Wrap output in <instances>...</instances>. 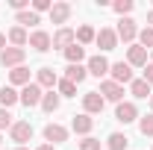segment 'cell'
Masks as SVG:
<instances>
[{
  "instance_id": "cell-1",
  "label": "cell",
  "mask_w": 153,
  "mask_h": 150,
  "mask_svg": "<svg viewBox=\"0 0 153 150\" xmlns=\"http://www.w3.org/2000/svg\"><path fill=\"white\" fill-rule=\"evenodd\" d=\"M41 135H44V144H53V147H59V144H65V141H68L71 130H68V127H62V124H56V121H50V124H44Z\"/></svg>"
},
{
  "instance_id": "cell-2",
  "label": "cell",
  "mask_w": 153,
  "mask_h": 150,
  "mask_svg": "<svg viewBox=\"0 0 153 150\" xmlns=\"http://www.w3.org/2000/svg\"><path fill=\"white\" fill-rule=\"evenodd\" d=\"M33 124L30 121H15L12 130H9V138L15 141V147H27V141H33Z\"/></svg>"
},
{
  "instance_id": "cell-3",
  "label": "cell",
  "mask_w": 153,
  "mask_h": 150,
  "mask_svg": "<svg viewBox=\"0 0 153 150\" xmlns=\"http://www.w3.org/2000/svg\"><path fill=\"white\" fill-rule=\"evenodd\" d=\"M109 68H112V62L103 56V53H94V56L85 59V71L91 76H97V79H106L109 76Z\"/></svg>"
},
{
  "instance_id": "cell-4",
  "label": "cell",
  "mask_w": 153,
  "mask_h": 150,
  "mask_svg": "<svg viewBox=\"0 0 153 150\" xmlns=\"http://www.w3.org/2000/svg\"><path fill=\"white\" fill-rule=\"evenodd\" d=\"M21 106H27V109H33V106H41V97H44V88L38 85L36 79L30 82V85H24L21 88Z\"/></svg>"
},
{
  "instance_id": "cell-5",
  "label": "cell",
  "mask_w": 153,
  "mask_h": 150,
  "mask_svg": "<svg viewBox=\"0 0 153 150\" xmlns=\"http://www.w3.org/2000/svg\"><path fill=\"white\" fill-rule=\"evenodd\" d=\"M115 36H118V41H124L127 47L135 44V38H138V27H135V21L133 18H121V21H118V27H115Z\"/></svg>"
},
{
  "instance_id": "cell-6",
  "label": "cell",
  "mask_w": 153,
  "mask_h": 150,
  "mask_svg": "<svg viewBox=\"0 0 153 150\" xmlns=\"http://www.w3.org/2000/svg\"><path fill=\"white\" fill-rule=\"evenodd\" d=\"M109 79L118 82V85H130L135 76H133V68L127 65V59H121V62H112V68H109Z\"/></svg>"
},
{
  "instance_id": "cell-7",
  "label": "cell",
  "mask_w": 153,
  "mask_h": 150,
  "mask_svg": "<svg viewBox=\"0 0 153 150\" xmlns=\"http://www.w3.org/2000/svg\"><path fill=\"white\" fill-rule=\"evenodd\" d=\"M97 91L103 94V100H109V103H115V106H118V103H124V85L112 82L109 76H106V79H100V88H97Z\"/></svg>"
},
{
  "instance_id": "cell-8",
  "label": "cell",
  "mask_w": 153,
  "mask_h": 150,
  "mask_svg": "<svg viewBox=\"0 0 153 150\" xmlns=\"http://www.w3.org/2000/svg\"><path fill=\"white\" fill-rule=\"evenodd\" d=\"M27 44H30L36 53H47V50H53V36H50L47 30H33Z\"/></svg>"
},
{
  "instance_id": "cell-9",
  "label": "cell",
  "mask_w": 153,
  "mask_h": 150,
  "mask_svg": "<svg viewBox=\"0 0 153 150\" xmlns=\"http://www.w3.org/2000/svg\"><path fill=\"white\" fill-rule=\"evenodd\" d=\"M24 59H27V50H24V47H6V50L0 53V65H3L6 71H12V68H21V65H24Z\"/></svg>"
},
{
  "instance_id": "cell-10",
  "label": "cell",
  "mask_w": 153,
  "mask_h": 150,
  "mask_svg": "<svg viewBox=\"0 0 153 150\" xmlns=\"http://www.w3.org/2000/svg\"><path fill=\"white\" fill-rule=\"evenodd\" d=\"M115 121L118 124H133V121H138V106H135L133 100H124V103H118L115 106Z\"/></svg>"
},
{
  "instance_id": "cell-11",
  "label": "cell",
  "mask_w": 153,
  "mask_h": 150,
  "mask_svg": "<svg viewBox=\"0 0 153 150\" xmlns=\"http://www.w3.org/2000/svg\"><path fill=\"white\" fill-rule=\"evenodd\" d=\"M36 82L44 88V91H53V88H56V82H59L56 68H50V65H41V68L36 71Z\"/></svg>"
},
{
  "instance_id": "cell-12",
  "label": "cell",
  "mask_w": 153,
  "mask_h": 150,
  "mask_svg": "<svg viewBox=\"0 0 153 150\" xmlns=\"http://www.w3.org/2000/svg\"><path fill=\"white\" fill-rule=\"evenodd\" d=\"M94 44L100 47V53H109V50H115V47H118V36H115V30H112V27H100V30H97Z\"/></svg>"
},
{
  "instance_id": "cell-13",
  "label": "cell",
  "mask_w": 153,
  "mask_h": 150,
  "mask_svg": "<svg viewBox=\"0 0 153 150\" xmlns=\"http://www.w3.org/2000/svg\"><path fill=\"white\" fill-rule=\"evenodd\" d=\"M103 106H106V100H103L100 91H85L82 94V112L85 115H100Z\"/></svg>"
},
{
  "instance_id": "cell-14",
  "label": "cell",
  "mask_w": 153,
  "mask_h": 150,
  "mask_svg": "<svg viewBox=\"0 0 153 150\" xmlns=\"http://www.w3.org/2000/svg\"><path fill=\"white\" fill-rule=\"evenodd\" d=\"M71 15H74V6H71V3H65V0H56V3H53V9H50V21L59 24V27H65Z\"/></svg>"
},
{
  "instance_id": "cell-15",
  "label": "cell",
  "mask_w": 153,
  "mask_h": 150,
  "mask_svg": "<svg viewBox=\"0 0 153 150\" xmlns=\"http://www.w3.org/2000/svg\"><path fill=\"white\" fill-rule=\"evenodd\" d=\"M71 130L76 132V135H91V130H94V118L91 115H85V112H79V115H74L71 118Z\"/></svg>"
},
{
  "instance_id": "cell-16",
  "label": "cell",
  "mask_w": 153,
  "mask_h": 150,
  "mask_svg": "<svg viewBox=\"0 0 153 150\" xmlns=\"http://www.w3.org/2000/svg\"><path fill=\"white\" fill-rule=\"evenodd\" d=\"M127 65H130V68H144V65H147V50H144L138 41L127 47Z\"/></svg>"
},
{
  "instance_id": "cell-17",
  "label": "cell",
  "mask_w": 153,
  "mask_h": 150,
  "mask_svg": "<svg viewBox=\"0 0 153 150\" xmlns=\"http://www.w3.org/2000/svg\"><path fill=\"white\" fill-rule=\"evenodd\" d=\"M74 41H76V30H71V27H59L56 33H53V47H56V50L71 47Z\"/></svg>"
},
{
  "instance_id": "cell-18",
  "label": "cell",
  "mask_w": 153,
  "mask_h": 150,
  "mask_svg": "<svg viewBox=\"0 0 153 150\" xmlns=\"http://www.w3.org/2000/svg\"><path fill=\"white\" fill-rule=\"evenodd\" d=\"M30 82H33V79H30V68H27V65L9 71V85H12V88H24V85H30Z\"/></svg>"
},
{
  "instance_id": "cell-19",
  "label": "cell",
  "mask_w": 153,
  "mask_h": 150,
  "mask_svg": "<svg viewBox=\"0 0 153 150\" xmlns=\"http://www.w3.org/2000/svg\"><path fill=\"white\" fill-rule=\"evenodd\" d=\"M6 41H9V47H27V41H30V30H24V27H12L9 33H6Z\"/></svg>"
},
{
  "instance_id": "cell-20",
  "label": "cell",
  "mask_w": 153,
  "mask_h": 150,
  "mask_svg": "<svg viewBox=\"0 0 153 150\" xmlns=\"http://www.w3.org/2000/svg\"><path fill=\"white\" fill-rule=\"evenodd\" d=\"M130 94H133L135 100H150V94H153V85H147L141 76H135L133 82H130Z\"/></svg>"
},
{
  "instance_id": "cell-21",
  "label": "cell",
  "mask_w": 153,
  "mask_h": 150,
  "mask_svg": "<svg viewBox=\"0 0 153 150\" xmlns=\"http://www.w3.org/2000/svg\"><path fill=\"white\" fill-rule=\"evenodd\" d=\"M62 106V97H59V91L53 88V91H44V97H41V112L44 115H53Z\"/></svg>"
},
{
  "instance_id": "cell-22",
  "label": "cell",
  "mask_w": 153,
  "mask_h": 150,
  "mask_svg": "<svg viewBox=\"0 0 153 150\" xmlns=\"http://www.w3.org/2000/svg\"><path fill=\"white\" fill-rule=\"evenodd\" d=\"M15 103H21L18 88H12V85H0V106H3V109H12Z\"/></svg>"
},
{
  "instance_id": "cell-23",
  "label": "cell",
  "mask_w": 153,
  "mask_h": 150,
  "mask_svg": "<svg viewBox=\"0 0 153 150\" xmlns=\"http://www.w3.org/2000/svg\"><path fill=\"white\" fill-rule=\"evenodd\" d=\"M62 53H65V59H68V65H82V62H85V47L76 44V41L71 44V47H65Z\"/></svg>"
},
{
  "instance_id": "cell-24",
  "label": "cell",
  "mask_w": 153,
  "mask_h": 150,
  "mask_svg": "<svg viewBox=\"0 0 153 150\" xmlns=\"http://www.w3.org/2000/svg\"><path fill=\"white\" fill-rule=\"evenodd\" d=\"M15 24H18V27H24V30H30V27L36 30L38 24H41V15H36L33 9H27V12H18V15H15Z\"/></svg>"
},
{
  "instance_id": "cell-25",
  "label": "cell",
  "mask_w": 153,
  "mask_h": 150,
  "mask_svg": "<svg viewBox=\"0 0 153 150\" xmlns=\"http://www.w3.org/2000/svg\"><path fill=\"white\" fill-rule=\"evenodd\" d=\"M94 38H97V30L91 27V24H79L76 27V44H94Z\"/></svg>"
},
{
  "instance_id": "cell-26",
  "label": "cell",
  "mask_w": 153,
  "mask_h": 150,
  "mask_svg": "<svg viewBox=\"0 0 153 150\" xmlns=\"http://www.w3.org/2000/svg\"><path fill=\"white\" fill-rule=\"evenodd\" d=\"M106 147H109V150H127V147H130L127 132H109V135H106Z\"/></svg>"
},
{
  "instance_id": "cell-27",
  "label": "cell",
  "mask_w": 153,
  "mask_h": 150,
  "mask_svg": "<svg viewBox=\"0 0 153 150\" xmlns=\"http://www.w3.org/2000/svg\"><path fill=\"white\" fill-rule=\"evenodd\" d=\"M85 76H88L85 65H68V68H65V79H71L74 85H79V82H82Z\"/></svg>"
},
{
  "instance_id": "cell-28",
  "label": "cell",
  "mask_w": 153,
  "mask_h": 150,
  "mask_svg": "<svg viewBox=\"0 0 153 150\" xmlns=\"http://www.w3.org/2000/svg\"><path fill=\"white\" fill-rule=\"evenodd\" d=\"M56 91H59V97H76V85L71 82V79L59 76V82H56Z\"/></svg>"
},
{
  "instance_id": "cell-29",
  "label": "cell",
  "mask_w": 153,
  "mask_h": 150,
  "mask_svg": "<svg viewBox=\"0 0 153 150\" xmlns=\"http://www.w3.org/2000/svg\"><path fill=\"white\" fill-rule=\"evenodd\" d=\"M138 132L144 138H153V112L150 115H138Z\"/></svg>"
},
{
  "instance_id": "cell-30",
  "label": "cell",
  "mask_w": 153,
  "mask_h": 150,
  "mask_svg": "<svg viewBox=\"0 0 153 150\" xmlns=\"http://www.w3.org/2000/svg\"><path fill=\"white\" fill-rule=\"evenodd\" d=\"M138 44L144 50H153V27H141L138 30Z\"/></svg>"
},
{
  "instance_id": "cell-31",
  "label": "cell",
  "mask_w": 153,
  "mask_h": 150,
  "mask_svg": "<svg viewBox=\"0 0 153 150\" xmlns=\"http://www.w3.org/2000/svg\"><path fill=\"white\" fill-rule=\"evenodd\" d=\"M133 6H135L133 0H115V3H112V9L118 12V15H121V18H130V12H133Z\"/></svg>"
},
{
  "instance_id": "cell-32",
  "label": "cell",
  "mask_w": 153,
  "mask_h": 150,
  "mask_svg": "<svg viewBox=\"0 0 153 150\" xmlns=\"http://www.w3.org/2000/svg\"><path fill=\"white\" fill-rule=\"evenodd\" d=\"M12 124H15L12 109H3V106H0V132H3V130H12Z\"/></svg>"
},
{
  "instance_id": "cell-33",
  "label": "cell",
  "mask_w": 153,
  "mask_h": 150,
  "mask_svg": "<svg viewBox=\"0 0 153 150\" xmlns=\"http://www.w3.org/2000/svg\"><path fill=\"white\" fill-rule=\"evenodd\" d=\"M100 144H103L100 138H94V135H85V138L79 141V147H76V150H100Z\"/></svg>"
},
{
  "instance_id": "cell-34",
  "label": "cell",
  "mask_w": 153,
  "mask_h": 150,
  "mask_svg": "<svg viewBox=\"0 0 153 150\" xmlns=\"http://www.w3.org/2000/svg\"><path fill=\"white\" fill-rule=\"evenodd\" d=\"M30 9H33L36 15H41V12H50V9H53V0H33V3H30Z\"/></svg>"
},
{
  "instance_id": "cell-35",
  "label": "cell",
  "mask_w": 153,
  "mask_h": 150,
  "mask_svg": "<svg viewBox=\"0 0 153 150\" xmlns=\"http://www.w3.org/2000/svg\"><path fill=\"white\" fill-rule=\"evenodd\" d=\"M9 6H12L15 15H18V12H27V9H30V0H9Z\"/></svg>"
},
{
  "instance_id": "cell-36",
  "label": "cell",
  "mask_w": 153,
  "mask_h": 150,
  "mask_svg": "<svg viewBox=\"0 0 153 150\" xmlns=\"http://www.w3.org/2000/svg\"><path fill=\"white\" fill-rule=\"evenodd\" d=\"M141 71H144V76H141V79H144L147 85H153V62H147V65H144Z\"/></svg>"
},
{
  "instance_id": "cell-37",
  "label": "cell",
  "mask_w": 153,
  "mask_h": 150,
  "mask_svg": "<svg viewBox=\"0 0 153 150\" xmlns=\"http://www.w3.org/2000/svg\"><path fill=\"white\" fill-rule=\"evenodd\" d=\"M6 47H9V41H6V33H0V53H3Z\"/></svg>"
},
{
  "instance_id": "cell-38",
  "label": "cell",
  "mask_w": 153,
  "mask_h": 150,
  "mask_svg": "<svg viewBox=\"0 0 153 150\" xmlns=\"http://www.w3.org/2000/svg\"><path fill=\"white\" fill-rule=\"evenodd\" d=\"M36 150H56V147H53V144H38Z\"/></svg>"
},
{
  "instance_id": "cell-39",
  "label": "cell",
  "mask_w": 153,
  "mask_h": 150,
  "mask_svg": "<svg viewBox=\"0 0 153 150\" xmlns=\"http://www.w3.org/2000/svg\"><path fill=\"white\" fill-rule=\"evenodd\" d=\"M147 27H153V9L147 12Z\"/></svg>"
},
{
  "instance_id": "cell-40",
  "label": "cell",
  "mask_w": 153,
  "mask_h": 150,
  "mask_svg": "<svg viewBox=\"0 0 153 150\" xmlns=\"http://www.w3.org/2000/svg\"><path fill=\"white\" fill-rule=\"evenodd\" d=\"M150 112H153V94H150Z\"/></svg>"
},
{
  "instance_id": "cell-41",
  "label": "cell",
  "mask_w": 153,
  "mask_h": 150,
  "mask_svg": "<svg viewBox=\"0 0 153 150\" xmlns=\"http://www.w3.org/2000/svg\"><path fill=\"white\" fill-rule=\"evenodd\" d=\"M15 150H30V147H15Z\"/></svg>"
},
{
  "instance_id": "cell-42",
  "label": "cell",
  "mask_w": 153,
  "mask_h": 150,
  "mask_svg": "<svg viewBox=\"0 0 153 150\" xmlns=\"http://www.w3.org/2000/svg\"><path fill=\"white\" fill-rule=\"evenodd\" d=\"M0 144H3V132H0Z\"/></svg>"
},
{
  "instance_id": "cell-43",
  "label": "cell",
  "mask_w": 153,
  "mask_h": 150,
  "mask_svg": "<svg viewBox=\"0 0 153 150\" xmlns=\"http://www.w3.org/2000/svg\"><path fill=\"white\" fill-rule=\"evenodd\" d=\"M150 62H153V59H150Z\"/></svg>"
}]
</instances>
